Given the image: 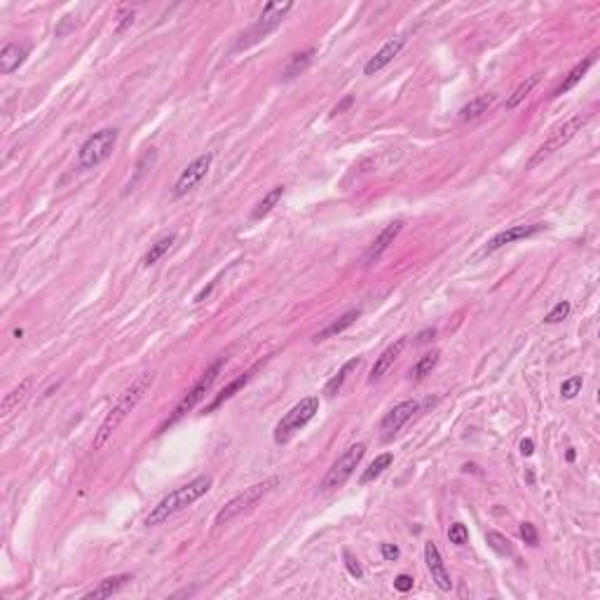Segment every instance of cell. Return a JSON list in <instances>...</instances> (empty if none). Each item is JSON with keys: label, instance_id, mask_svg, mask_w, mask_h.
Returning a JSON list of instances; mask_svg holds the SVG:
<instances>
[{"label": "cell", "instance_id": "cell-1", "mask_svg": "<svg viewBox=\"0 0 600 600\" xmlns=\"http://www.w3.org/2000/svg\"><path fill=\"white\" fill-rule=\"evenodd\" d=\"M153 380H155V373H151V371L141 373V376L136 378L134 383L129 385V387L124 389L120 396H117V401L113 403V408L108 411V415H106L104 423H101V427H99L97 436H94V450H99L101 445L108 441L110 434L124 423V418H127V415L132 413L136 406H139V401L144 399L146 391L151 389Z\"/></svg>", "mask_w": 600, "mask_h": 600}, {"label": "cell", "instance_id": "cell-2", "mask_svg": "<svg viewBox=\"0 0 600 600\" xmlns=\"http://www.w3.org/2000/svg\"><path fill=\"white\" fill-rule=\"evenodd\" d=\"M211 485H213L211 476H197L190 481V483L181 485V488L171 490L167 497H162V500L151 509V514L146 516V525L153 528V525H159V523L169 521L174 514L183 512L186 507L197 502L200 497H204L206 492L211 490Z\"/></svg>", "mask_w": 600, "mask_h": 600}, {"label": "cell", "instance_id": "cell-3", "mask_svg": "<svg viewBox=\"0 0 600 600\" xmlns=\"http://www.w3.org/2000/svg\"><path fill=\"white\" fill-rule=\"evenodd\" d=\"M291 10H293V3H267L258 19L240 35V40L235 43V50H246V47L256 45L263 38H267L275 28H279V23L284 21V17H287Z\"/></svg>", "mask_w": 600, "mask_h": 600}, {"label": "cell", "instance_id": "cell-4", "mask_svg": "<svg viewBox=\"0 0 600 600\" xmlns=\"http://www.w3.org/2000/svg\"><path fill=\"white\" fill-rule=\"evenodd\" d=\"M589 122V115H581V113H577V115L568 117L565 122H561L558 127L551 129V134L544 139V144L534 151V155L530 157V162H528V167L534 169L537 164H542L546 157H551L556 151H561L563 146L568 144V141H572L574 136H577V132H581V127Z\"/></svg>", "mask_w": 600, "mask_h": 600}, {"label": "cell", "instance_id": "cell-5", "mask_svg": "<svg viewBox=\"0 0 600 600\" xmlns=\"http://www.w3.org/2000/svg\"><path fill=\"white\" fill-rule=\"evenodd\" d=\"M225 361H228V356H221V359H218V361H213V364H211L209 368H206L204 373H202V378L197 380V383L193 385V389H190L188 394H186V396H183V399H181V403H178V406L174 408V413H171V418H169L167 423H164L162 427H159V432H164V429H167L169 425L178 423V420H181L183 415L193 411V408L197 406V403H200L202 399H204L206 394H209V389L213 387V383H216V378L221 376V371H223Z\"/></svg>", "mask_w": 600, "mask_h": 600}, {"label": "cell", "instance_id": "cell-6", "mask_svg": "<svg viewBox=\"0 0 600 600\" xmlns=\"http://www.w3.org/2000/svg\"><path fill=\"white\" fill-rule=\"evenodd\" d=\"M277 483H279V478H265L263 483L249 485V488L242 490L240 495H235L233 500H230V502L221 509V512L216 514V521H213V525H216V528L228 525V523L233 521V519H237V516H240V514L249 512V509H251L253 504L263 500V497H265L272 488H275Z\"/></svg>", "mask_w": 600, "mask_h": 600}, {"label": "cell", "instance_id": "cell-7", "mask_svg": "<svg viewBox=\"0 0 600 600\" xmlns=\"http://www.w3.org/2000/svg\"><path fill=\"white\" fill-rule=\"evenodd\" d=\"M115 144H117V129L115 127H106V129H101V132L92 134L78 151V169L85 171V169L99 167L104 159L110 157Z\"/></svg>", "mask_w": 600, "mask_h": 600}, {"label": "cell", "instance_id": "cell-8", "mask_svg": "<svg viewBox=\"0 0 600 600\" xmlns=\"http://www.w3.org/2000/svg\"><path fill=\"white\" fill-rule=\"evenodd\" d=\"M317 413H319V396H305V399H300L277 423V427H275V443L291 441V436H293L296 432H300L302 427L310 423Z\"/></svg>", "mask_w": 600, "mask_h": 600}, {"label": "cell", "instance_id": "cell-9", "mask_svg": "<svg viewBox=\"0 0 600 600\" xmlns=\"http://www.w3.org/2000/svg\"><path fill=\"white\" fill-rule=\"evenodd\" d=\"M364 455H366L364 443L349 445V448L333 462V467L326 472V476L322 478V485H319V488L326 492V490H336V488H340V485H345L347 483V478L354 474V469L361 465Z\"/></svg>", "mask_w": 600, "mask_h": 600}, {"label": "cell", "instance_id": "cell-10", "mask_svg": "<svg viewBox=\"0 0 600 600\" xmlns=\"http://www.w3.org/2000/svg\"><path fill=\"white\" fill-rule=\"evenodd\" d=\"M211 159H213V155L206 153V155H200L197 159H193V162H190L188 167L181 171L178 181L174 183V197H183V195H188L190 190H195L200 186L202 178L209 174Z\"/></svg>", "mask_w": 600, "mask_h": 600}, {"label": "cell", "instance_id": "cell-11", "mask_svg": "<svg viewBox=\"0 0 600 600\" xmlns=\"http://www.w3.org/2000/svg\"><path fill=\"white\" fill-rule=\"evenodd\" d=\"M544 225L542 223H532V225H512V228L502 230V233H497L492 240L485 244V253H492L497 251V249H502L504 244H512V242H519V240H528V237L542 233Z\"/></svg>", "mask_w": 600, "mask_h": 600}, {"label": "cell", "instance_id": "cell-12", "mask_svg": "<svg viewBox=\"0 0 600 600\" xmlns=\"http://www.w3.org/2000/svg\"><path fill=\"white\" fill-rule=\"evenodd\" d=\"M425 563H427V570L432 574V581L438 586L441 591H450L453 589V581H450V572L445 570V563L441 554H438L436 544L434 542H427L425 544Z\"/></svg>", "mask_w": 600, "mask_h": 600}, {"label": "cell", "instance_id": "cell-13", "mask_svg": "<svg viewBox=\"0 0 600 600\" xmlns=\"http://www.w3.org/2000/svg\"><path fill=\"white\" fill-rule=\"evenodd\" d=\"M418 411H420V403L415 401V399L396 403V406L391 408V411L383 418V423H380V429H383L385 434H387V436H391V434L399 432L401 427L406 425L408 420H411Z\"/></svg>", "mask_w": 600, "mask_h": 600}, {"label": "cell", "instance_id": "cell-14", "mask_svg": "<svg viewBox=\"0 0 600 600\" xmlns=\"http://www.w3.org/2000/svg\"><path fill=\"white\" fill-rule=\"evenodd\" d=\"M401 228H403V223L401 221H394V223H389L387 228H385L383 233L376 237V240H373V244L368 246V251L364 253V265L366 267H371V265L378 263L380 256H383V253L389 249V244H394V240L399 237Z\"/></svg>", "mask_w": 600, "mask_h": 600}, {"label": "cell", "instance_id": "cell-15", "mask_svg": "<svg viewBox=\"0 0 600 600\" xmlns=\"http://www.w3.org/2000/svg\"><path fill=\"white\" fill-rule=\"evenodd\" d=\"M403 45H406V40H403V38H394V40H389V43H385L383 50H380L376 57L368 59V64L364 66V73L366 75H376L378 70H383L389 61H394V57L403 50Z\"/></svg>", "mask_w": 600, "mask_h": 600}, {"label": "cell", "instance_id": "cell-16", "mask_svg": "<svg viewBox=\"0 0 600 600\" xmlns=\"http://www.w3.org/2000/svg\"><path fill=\"white\" fill-rule=\"evenodd\" d=\"M403 347H406V338H399V340L391 342L387 349H383V354L378 356L376 364H373V368H371V378L368 380H371V383H378V380L383 378L391 366H394V361L401 356Z\"/></svg>", "mask_w": 600, "mask_h": 600}, {"label": "cell", "instance_id": "cell-17", "mask_svg": "<svg viewBox=\"0 0 600 600\" xmlns=\"http://www.w3.org/2000/svg\"><path fill=\"white\" fill-rule=\"evenodd\" d=\"M596 59H598V50H596V52H591V55L586 57L584 61H579L577 66H574L572 70H570V73L565 75V78H563L561 85H558V87L554 89V94H551V97H563V94H568L572 87H577V85H579V80L584 78V75L589 73V68L593 66V64H596Z\"/></svg>", "mask_w": 600, "mask_h": 600}, {"label": "cell", "instance_id": "cell-18", "mask_svg": "<svg viewBox=\"0 0 600 600\" xmlns=\"http://www.w3.org/2000/svg\"><path fill=\"white\" fill-rule=\"evenodd\" d=\"M26 57H28V50L23 45H17V43L5 45L3 52H0V73L5 75L14 73V70L26 61Z\"/></svg>", "mask_w": 600, "mask_h": 600}, {"label": "cell", "instance_id": "cell-19", "mask_svg": "<svg viewBox=\"0 0 600 600\" xmlns=\"http://www.w3.org/2000/svg\"><path fill=\"white\" fill-rule=\"evenodd\" d=\"M129 579H132V577H129V574H115V577H106V579H101L92 591H87L82 598H85V600H92V598H94V600H99V598H108V596H113V593H115V591H120Z\"/></svg>", "mask_w": 600, "mask_h": 600}, {"label": "cell", "instance_id": "cell-20", "mask_svg": "<svg viewBox=\"0 0 600 600\" xmlns=\"http://www.w3.org/2000/svg\"><path fill=\"white\" fill-rule=\"evenodd\" d=\"M31 387H33V378H26V380H21V383L17 385V387L12 389L8 396H5V401H3V418H10V415L14 413L17 408H19L21 403L28 399V391H31Z\"/></svg>", "mask_w": 600, "mask_h": 600}, {"label": "cell", "instance_id": "cell-21", "mask_svg": "<svg viewBox=\"0 0 600 600\" xmlns=\"http://www.w3.org/2000/svg\"><path fill=\"white\" fill-rule=\"evenodd\" d=\"M359 310H349V312H345L340 319H336V322H331L329 326H326V329H322L319 331L317 336H314V342H322V340H329V338H336L338 333H342L345 329H349V326H352L356 319H359Z\"/></svg>", "mask_w": 600, "mask_h": 600}, {"label": "cell", "instance_id": "cell-22", "mask_svg": "<svg viewBox=\"0 0 600 600\" xmlns=\"http://www.w3.org/2000/svg\"><path fill=\"white\" fill-rule=\"evenodd\" d=\"M495 104V94H481V97L472 99L467 106H462L460 110V120L462 122H469V120H476L478 115H483V113H488L490 106Z\"/></svg>", "mask_w": 600, "mask_h": 600}, {"label": "cell", "instance_id": "cell-23", "mask_svg": "<svg viewBox=\"0 0 600 600\" xmlns=\"http://www.w3.org/2000/svg\"><path fill=\"white\" fill-rule=\"evenodd\" d=\"M359 366H361V359H356V356H354V359H349L347 364H342V368H340V371H338L336 376L331 378L329 383H326V387H324V394H326V396H336L338 391L342 389V385H345V380L349 378V373H354V371H356V368H359Z\"/></svg>", "mask_w": 600, "mask_h": 600}, {"label": "cell", "instance_id": "cell-24", "mask_svg": "<svg viewBox=\"0 0 600 600\" xmlns=\"http://www.w3.org/2000/svg\"><path fill=\"white\" fill-rule=\"evenodd\" d=\"M539 80H542V73H534V75H530V78L523 80L521 85L516 87L512 94H509V99H507V110L519 108V104H523V101L528 99V94H530L532 89L539 85Z\"/></svg>", "mask_w": 600, "mask_h": 600}, {"label": "cell", "instance_id": "cell-25", "mask_svg": "<svg viewBox=\"0 0 600 600\" xmlns=\"http://www.w3.org/2000/svg\"><path fill=\"white\" fill-rule=\"evenodd\" d=\"M249 378H251V371L244 373V376H240L237 380H233V383H230V385H225V387H223L221 391H218L216 399H213V401L209 403V406H206V413L216 411V408H218V406H223V403L228 401V399H233V396L237 394V391H240V389L249 383Z\"/></svg>", "mask_w": 600, "mask_h": 600}, {"label": "cell", "instance_id": "cell-26", "mask_svg": "<svg viewBox=\"0 0 600 600\" xmlns=\"http://www.w3.org/2000/svg\"><path fill=\"white\" fill-rule=\"evenodd\" d=\"M284 190H287L284 186H275V188L270 190V193L265 195L263 200L258 202V204H256V209L251 211V218H253V221H260V218H263V216H267V213H270L272 209H275V206H277V202L284 197Z\"/></svg>", "mask_w": 600, "mask_h": 600}, {"label": "cell", "instance_id": "cell-27", "mask_svg": "<svg viewBox=\"0 0 600 600\" xmlns=\"http://www.w3.org/2000/svg\"><path fill=\"white\" fill-rule=\"evenodd\" d=\"M312 57H314V50H312V47H310V50L298 52V55L291 57V59H289V64H287V68H284V80H293L296 75H300L302 70H305L307 66H310Z\"/></svg>", "mask_w": 600, "mask_h": 600}, {"label": "cell", "instance_id": "cell-28", "mask_svg": "<svg viewBox=\"0 0 600 600\" xmlns=\"http://www.w3.org/2000/svg\"><path fill=\"white\" fill-rule=\"evenodd\" d=\"M174 242H176V235H174V233H171V235H164L162 240H157L155 244H151V249H148V251H146V256H144V260H141V263H144L146 267L155 265L157 260L169 251Z\"/></svg>", "mask_w": 600, "mask_h": 600}, {"label": "cell", "instance_id": "cell-29", "mask_svg": "<svg viewBox=\"0 0 600 600\" xmlns=\"http://www.w3.org/2000/svg\"><path fill=\"white\" fill-rule=\"evenodd\" d=\"M391 460H394V455L391 453H383V455H378L376 460L371 462V465H368V469L364 474H361V478H359V483L361 485H366V483H371V481H376L380 474L385 472V469H387L389 465H391Z\"/></svg>", "mask_w": 600, "mask_h": 600}, {"label": "cell", "instance_id": "cell-30", "mask_svg": "<svg viewBox=\"0 0 600 600\" xmlns=\"http://www.w3.org/2000/svg\"><path fill=\"white\" fill-rule=\"evenodd\" d=\"M485 539H488V546L495 551V554H500V556H512L514 554L512 544H509V539L504 537V534L490 530L488 534H485Z\"/></svg>", "mask_w": 600, "mask_h": 600}, {"label": "cell", "instance_id": "cell-31", "mask_svg": "<svg viewBox=\"0 0 600 600\" xmlns=\"http://www.w3.org/2000/svg\"><path fill=\"white\" fill-rule=\"evenodd\" d=\"M436 361H438V352H432V354H425L423 359L418 361V364H415L413 368H411V376L413 378H425V376H429L432 373V368L436 366Z\"/></svg>", "mask_w": 600, "mask_h": 600}, {"label": "cell", "instance_id": "cell-32", "mask_svg": "<svg viewBox=\"0 0 600 600\" xmlns=\"http://www.w3.org/2000/svg\"><path fill=\"white\" fill-rule=\"evenodd\" d=\"M448 539H450V544H455V546H465L469 542L467 525H462V523H453L448 530Z\"/></svg>", "mask_w": 600, "mask_h": 600}, {"label": "cell", "instance_id": "cell-33", "mask_svg": "<svg viewBox=\"0 0 600 600\" xmlns=\"http://www.w3.org/2000/svg\"><path fill=\"white\" fill-rule=\"evenodd\" d=\"M579 389H581V376H572L561 385V396L563 399H572V396L579 394Z\"/></svg>", "mask_w": 600, "mask_h": 600}, {"label": "cell", "instance_id": "cell-34", "mask_svg": "<svg viewBox=\"0 0 600 600\" xmlns=\"http://www.w3.org/2000/svg\"><path fill=\"white\" fill-rule=\"evenodd\" d=\"M568 314H570V302H568V300H561V302H558V305L554 307V310H551L549 314H546L544 322H546V324H558V322H563V319H565Z\"/></svg>", "mask_w": 600, "mask_h": 600}, {"label": "cell", "instance_id": "cell-35", "mask_svg": "<svg viewBox=\"0 0 600 600\" xmlns=\"http://www.w3.org/2000/svg\"><path fill=\"white\" fill-rule=\"evenodd\" d=\"M342 558H345V568H347V572L352 574L354 579H361V574H364V572H361L359 561H356V558H354L352 554H349V551H345Z\"/></svg>", "mask_w": 600, "mask_h": 600}, {"label": "cell", "instance_id": "cell-36", "mask_svg": "<svg viewBox=\"0 0 600 600\" xmlns=\"http://www.w3.org/2000/svg\"><path fill=\"white\" fill-rule=\"evenodd\" d=\"M521 537L525 539V544H530V546H534V544L539 542L537 530H534L532 523H521Z\"/></svg>", "mask_w": 600, "mask_h": 600}, {"label": "cell", "instance_id": "cell-37", "mask_svg": "<svg viewBox=\"0 0 600 600\" xmlns=\"http://www.w3.org/2000/svg\"><path fill=\"white\" fill-rule=\"evenodd\" d=\"M394 589L401 591V593L411 591L413 589V577H411V574H399V577L394 579Z\"/></svg>", "mask_w": 600, "mask_h": 600}, {"label": "cell", "instance_id": "cell-38", "mask_svg": "<svg viewBox=\"0 0 600 600\" xmlns=\"http://www.w3.org/2000/svg\"><path fill=\"white\" fill-rule=\"evenodd\" d=\"M120 19H122V21L117 23V33H124V31H127V28L134 23V10H124L122 14H120Z\"/></svg>", "mask_w": 600, "mask_h": 600}, {"label": "cell", "instance_id": "cell-39", "mask_svg": "<svg viewBox=\"0 0 600 600\" xmlns=\"http://www.w3.org/2000/svg\"><path fill=\"white\" fill-rule=\"evenodd\" d=\"M380 551H383L385 561H396V558H399V549H396L394 544H383L380 546Z\"/></svg>", "mask_w": 600, "mask_h": 600}, {"label": "cell", "instance_id": "cell-40", "mask_svg": "<svg viewBox=\"0 0 600 600\" xmlns=\"http://www.w3.org/2000/svg\"><path fill=\"white\" fill-rule=\"evenodd\" d=\"M434 336H436V329H425L423 333H420L418 338H415V342H418V345H425V342L434 340Z\"/></svg>", "mask_w": 600, "mask_h": 600}, {"label": "cell", "instance_id": "cell-41", "mask_svg": "<svg viewBox=\"0 0 600 600\" xmlns=\"http://www.w3.org/2000/svg\"><path fill=\"white\" fill-rule=\"evenodd\" d=\"M352 104H354V97H345V99L340 101V104H338L336 108H333V113H331V115H340V113H342V110H347Z\"/></svg>", "mask_w": 600, "mask_h": 600}, {"label": "cell", "instance_id": "cell-42", "mask_svg": "<svg viewBox=\"0 0 600 600\" xmlns=\"http://www.w3.org/2000/svg\"><path fill=\"white\" fill-rule=\"evenodd\" d=\"M532 450H534V443L530 441V438H523V441H521V453L523 455H532Z\"/></svg>", "mask_w": 600, "mask_h": 600}, {"label": "cell", "instance_id": "cell-43", "mask_svg": "<svg viewBox=\"0 0 600 600\" xmlns=\"http://www.w3.org/2000/svg\"><path fill=\"white\" fill-rule=\"evenodd\" d=\"M572 460H574V450L570 448V450H568V462H572Z\"/></svg>", "mask_w": 600, "mask_h": 600}]
</instances>
